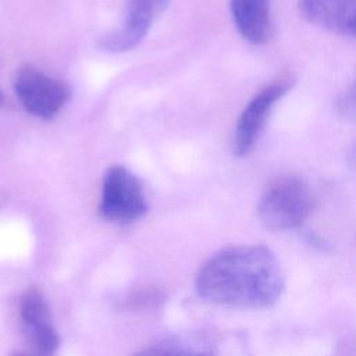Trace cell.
Here are the masks:
<instances>
[{
	"label": "cell",
	"instance_id": "obj_1",
	"mask_svg": "<svg viewBox=\"0 0 356 356\" xmlns=\"http://www.w3.org/2000/svg\"><path fill=\"white\" fill-rule=\"evenodd\" d=\"M195 288L214 305L264 309L282 295L285 278L275 253L263 245L225 248L199 268Z\"/></svg>",
	"mask_w": 356,
	"mask_h": 356
},
{
	"label": "cell",
	"instance_id": "obj_2",
	"mask_svg": "<svg viewBox=\"0 0 356 356\" xmlns=\"http://www.w3.org/2000/svg\"><path fill=\"white\" fill-rule=\"evenodd\" d=\"M314 196L305 179L286 175L274 179L260 196L257 216L271 231L300 227L314 210Z\"/></svg>",
	"mask_w": 356,
	"mask_h": 356
},
{
	"label": "cell",
	"instance_id": "obj_3",
	"mask_svg": "<svg viewBox=\"0 0 356 356\" xmlns=\"http://www.w3.org/2000/svg\"><path fill=\"white\" fill-rule=\"evenodd\" d=\"M99 213L113 222H132L147 213L143 188L124 165H113L104 174Z\"/></svg>",
	"mask_w": 356,
	"mask_h": 356
},
{
	"label": "cell",
	"instance_id": "obj_4",
	"mask_svg": "<svg viewBox=\"0 0 356 356\" xmlns=\"http://www.w3.org/2000/svg\"><path fill=\"white\" fill-rule=\"evenodd\" d=\"M14 90L24 108L43 120L57 115L71 97L67 83L32 65H22L15 72Z\"/></svg>",
	"mask_w": 356,
	"mask_h": 356
},
{
	"label": "cell",
	"instance_id": "obj_5",
	"mask_svg": "<svg viewBox=\"0 0 356 356\" xmlns=\"http://www.w3.org/2000/svg\"><path fill=\"white\" fill-rule=\"evenodd\" d=\"M293 79L282 76L261 88L242 110L234 131L232 150L235 156L243 157L256 146L268 115L274 106L291 90Z\"/></svg>",
	"mask_w": 356,
	"mask_h": 356
},
{
	"label": "cell",
	"instance_id": "obj_6",
	"mask_svg": "<svg viewBox=\"0 0 356 356\" xmlns=\"http://www.w3.org/2000/svg\"><path fill=\"white\" fill-rule=\"evenodd\" d=\"M18 316L21 328L36 353L51 355L58 349V332L53 324L49 305L38 288L24 291L18 303Z\"/></svg>",
	"mask_w": 356,
	"mask_h": 356
},
{
	"label": "cell",
	"instance_id": "obj_7",
	"mask_svg": "<svg viewBox=\"0 0 356 356\" xmlns=\"http://www.w3.org/2000/svg\"><path fill=\"white\" fill-rule=\"evenodd\" d=\"M154 14L152 0H127L120 28L103 35L97 47L107 53H124L136 47L147 35Z\"/></svg>",
	"mask_w": 356,
	"mask_h": 356
},
{
	"label": "cell",
	"instance_id": "obj_8",
	"mask_svg": "<svg viewBox=\"0 0 356 356\" xmlns=\"http://www.w3.org/2000/svg\"><path fill=\"white\" fill-rule=\"evenodd\" d=\"M229 10L239 35L246 42L260 46L270 40L271 0H229Z\"/></svg>",
	"mask_w": 356,
	"mask_h": 356
},
{
	"label": "cell",
	"instance_id": "obj_9",
	"mask_svg": "<svg viewBox=\"0 0 356 356\" xmlns=\"http://www.w3.org/2000/svg\"><path fill=\"white\" fill-rule=\"evenodd\" d=\"M343 0H299L303 19L316 26L334 32Z\"/></svg>",
	"mask_w": 356,
	"mask_h": 356
},
{
	"label": "cell",
	"instance_id": "obj_10",
	"mask_svg": "<svg viewBox=\"0 0 356 356\" xmlns=\"http://www.w3.org/2000/svg\"><path fill=\"white\" fill-rule=\"evenodd\" d=\"M334 32L343 36L356 38V0L343 1Z\"/></svg>",
	"mask_w": 356,
	"mask_h": 356
},
{
	"label": "cell",
	"instance_id": "obj_11",
	"mask_svg": "<svg viewBox=\"0 0 356 356\" xmlns=\"http://www.w3.org/2000/svg\"><path fill=\"white\" fill-rule=\"evenodd\" d=\"M337 113L346 121L356 122V79L337 102Z\"/></svg>",
	"mask_w": 356,
	"mask_h": 356
},
{
	"label": "cell",
	"instance_id": "obj_12",
	"mask_svg": "<svg viewBox=\"0 0 356 356\" xmlns=\"http://www.w3.org/2000/svg\"><path fill=\"white\" fill-rule=\"evenodd\" d=\"M170 1H171V0H152V4H153V7H154L156 14L164 11V10L168 7Z\"/></svg>",
	"mask_w": 356,
	"mask_h": 356
},
{
	"label": "cell",
	"instance_id": "obj_13",
	"mask_svg": "<svg viewBox=\"0 0 356 356\" xmlns=\"http://www.w3.org/2000/svg\"><path fill=\"white\" fill-rule=\"evenodd\" d=\"M350 165H352V168H353L355 172H356V145L353 146V149H352V152H350Z\"/></svg>",
	"mask_w": 356,
	"mask_h": 356
},
{
	"label": "cell",
	"instance_id": "obj_14",
	"mask_svg": "<svg viewBox=\"0 0 356 356\" xmlns=\"http://www.w3.org/2000/svg\"><path fill=\"white\" fill-rule=\"evenodd\" d=\"M1 102H3V96H1V92H0V104H1Z\"/></svg>",
	"mask_w": 356,
	"mask_h": 356
}]
</instances>
